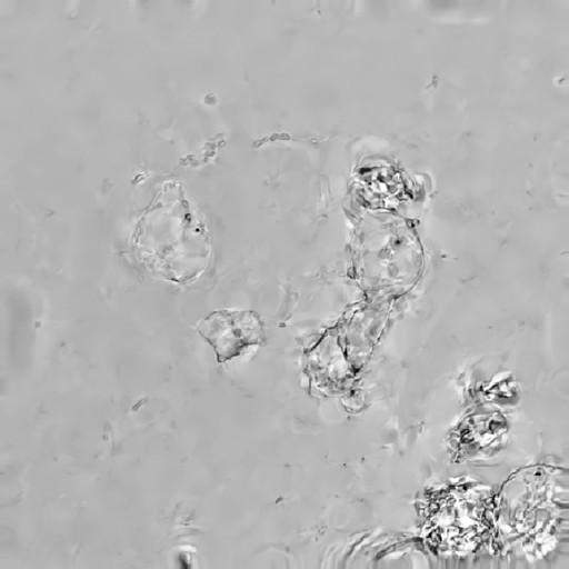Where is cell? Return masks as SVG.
<instances>
[{"mask_svg": "<svg viewBox=\"0 0 569 569\" xmlns=\"http://www.w3.org/2000/svg\"><path fill=\"white\" fill-rule=\"evenodd\" d=\"M198 331L212 346L219 362L239 356L263 338L261 321L253 311H214L198 323Z\"/></svg>", "mask_w": 569, "mask_h": 569, "instance_id": "obj_1", "label": "cell"}]
</instances>
